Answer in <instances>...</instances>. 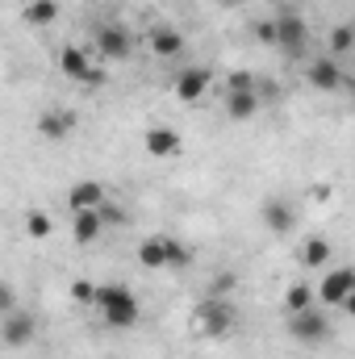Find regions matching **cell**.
I'll use <instances>...</instances> for the list:
<instances>
[{"instance_id":"f546056e","label":"cell","mask_w":355,"mask_h":359,"mask_svg":"<svg viewBox=\"0 0 355 359\" xmlns=\"http://www.w3.org/2000/svg\"><path fill=\"white\" fill-rule=\"evenodd\" d=\"M351 29H355V21H351Z\"/></svg>"},{"instance_id":"ffe728a7","label":"cell","mask_w":355,"mask_h":359,"mask_svg":"<svg viewBox=\"0 0 355 359\" xmlns=\"http://www.w3.org/2000/svg\"><path fill=\"white\" fill-rule=\"evenodd\" d=\"M25 21L29 25H55L59 21V0H29L25 4Z\"/></svg>"},{"instance_id":"603a6c76","label":"cell","mask_w":355,"mask_h":359,"mask_svg":"<svg viewBox=\"0 0 355 359\" xmlns=\"http://www.w3.org/2000/svg\"><path fill=\"white\" fill-rule=\"evenodd\" d=\"M51 230H55V222H51V213H42V209H34V213L25 217V234H29V238H51Z\"/></svg>"},{"instance_id":"44dd1931","label":"cell","mask_w":355,"mask_h":359,"mask_svg":"<svg viewBox=\"0 0 355 359\" xmlns=\"http://www.w3.org/2000/svg\"><path fill=\"white\" fill-rule=\"evenodd\" d=\"M284 309L288 313H301V309H314V288L305 284V280H297L288 292H284Z\"/></svg>"},{"instance_id":"d6986e66","label":"cell","mask_w":355,"mask_h":359,"mask_svg":"<svg viewBox=\"0 0 355 359\" xmlns=\"http://www.w3.org/2000/svg\"><path fill=\"white\" fill-rule=\"evenodd\" d=\"M330 255H335V247H330L326 238H305V247L297 251V259H301L305 268H326Z\"/></svg>"},{"instance_id":"ba28073f","label":"cell","mask_w":355,"mask_h":359,"mask_svg":"<svg viewBox=\"0 0 355 359\" xmlns=\"http://www.w3.org/2000/svg\"><path fill=\"white\" fill-rule=\"evenodd\" d=\"M105 184L100 180H76L67 188V209L72 213H84V209H105Z\"/></svg>"},{"instance_id":"277c9868","label":"cell","mask_w":355,"mask_h":359,"mask_svg":"<svg viewBox=\"0 0 355 359\" xmlns=\"http://www.w3.org/2000/svg\"><path fill=\"white\" fill-rule=\"evenodd\" d=\"M288 334L301 339V343H322L330 334V322L326 313L314 305V309H301V313H288Z\"/></svg>"},{"instance_id":"4fadbf2b","label":"cell","mask_w":355,"mask_h":359,"mask_svg":"<svg viewBox=\"0 0 355 359\" xmlns=\"http://www.w3.org/2000/svg\"><path fill=\"white\" fill-rule=\"evenodd\" d=\"M105 226H109V222H105V213H100V209H84V213H72V238H76L80 247L96 243Z\"/></svg>"},{"instance_id":"7402d4cb","label":"cell","mask_w":355,"mask_h":359,"mask_svg":"<svg viewBox=\"0 0 355 359\" xmlns=\"http://www.w3.org/2000/svg\"><path fill=\"white\" fill-rule=\"evenodd\" d=\"M326 46H330V59H335V55H351L355 50V29L351 25H335L330 38H326Z\"/></svg>"},{"instance_id":"cb8c5ba5","label":"cell","mask_w":355,"mask_h":359,"mask_svg":"<svg viewBox=\"0 0 355 359\" xmlns=\"http://www.w3.org/2000/svg\"><path fill=\"white\" fill-rule=\"evenodd\" d=\"M226 92H260V84H255V76H251V72H230Z\"/></svg>"},{"instance_id":"d4e9b609","label":"cell","mask_w":355,"mask_h":359,"mask_svg":"<svg viewBox=\"0 0 355 359\" xmlns=\"http://www.w3.org/2000/svg\"><path fill=\"white\" fill-rule=\"evenodd\" d=\"M255 34H260L264 42H272V46H280V25H276V21H260Z\"/></svg>"},{"instance_id":"f1b7e54d","label":"cell","mask_w":355,"mask_h":359,"mask_svg":"<svg viewBox=\"0 0 355 359\" xmlns=\"http://www.w3.org/2000/svg\"><path fill=\"white\" fill-rule=\"evenodd\" d=\"M343 313H347V318H355V292L347 297V301H343Z\"/></svg>"},{"instance_id":"7a4b0ae2","label":"cell","mask_w":355,"mask_h":359,"mask_svg":"<svg viewBox=\"0 0 355 359\" xmlns=\"http://www.w3.org/2000/svg\"><path fill=\"white\" fill-rule=\"evenodd\" d=\"M234 326V301H226V297H205L196 309H192V330L201 334V339H217V334H226Z\"/></svg>"},{"instance_id":"484cf974","label":"cell","mask_w":355,"mask_h":359,"mask_svg":"<svg viewBox=\"0 0 355 359\" xmlns=\"http://www.w3.org/2000/svg\"><path fill=\"white\" fill-rule=\"evenodd\" d=\"M72 297H76V301H96V284H88V280H76V284H72Z\"/></svg>"},{"instance_id":"5b68a950","label":"cell","mask_w":355,"mask_h":359,"mask_svg":"<svg viewBox=\"0 0 355 359\" xmlns=\"http://www.w3.org/2000/svg\"><path fill=\"white\" fill-rule=\"evenodd\" d=\"M355 292V268H330L322 276V284H318V301L322 305H339L343 309V301Z\"/></svg>"},{"instance_id":"8992f818","label":"cell","mask_w":355,"mask_h":359,"mask_svg":"<svg viewBox=\"0 0 355 359\" xmlns=\"http://www.w3.org/2000/svg\"><path fill=\"white\" fill-rule=\"evenodd\" d=\"M34 313H21V309H13V313H4L0 318V339H4V347H25V343H34Z\"/></svg>"},{"instance_id":"8fae6325","label":"cell","mask_w":355,"mask_h":359,"mask_svg":"<svg viewBox=\"0 0 355 359\" xmlns=\"http://www.w3.org/2000/svg\"><path fill=\"white\" fill-rule=\"evenodd\" d=\"M209 88V67H184L176 80H172V92H176L184 104H192V100H201Z\"/></svg>"},{"instance_id":"4316f807","label":"cell","mask_w":355,"mask_h":359,"mask_svg":"<svg viewBox=\"0 0 355 359\" xmlns=\"http://www.w3.org/2000/svg\"><path fill=\"white\" fill-rule=\"evenodd\" d=\"M230 288H239V280H234V276H230V271H222V276H217V280H213V297H226V292H230Z\"/></svg>"},{"instance_id":"52a82bcc","label":"cell","mask_w":355,"mask_h":359,"mask_svg":"<svg viewBox=\"0 0 355 359\" xmlns=\"http://www.w3.org/2000/svg\"><path fill=\"white\" fill-rule=\"evenodd\" d=\"M276 25H280V46H284L288 55H301V50H305V42H309V25H305L293 8H280Z\"/></svg>"},{"instance_id":"2e32d148","label":"cell","mask_w":355,"mask_h":359,"mask_svg":"<svg viewBox=\"0 0 355 359\" xmlns=\"http://www.w3.org/2000/svg\"><path fill=\"white\" fill-rule=\"evenodd\" d=\"M264 226L272 234H288V230L297 226L293 205H288V201H264Z\"/></svg>"},{"instance_id":"e0dca14e","label":"cell","mask_w":355,"mask_h":359,"mask_svg":"<svg viewBox=\"0 0 355 359\" xmlns=\"http://www.w3.org/2000/svg\"><path fill=\"white\" fill-rule=\"evenodd\" d=\"M260 92H226V113L234 117V121H251L255 113H260Z\"/></svg>"},{"instance_id":"7c38bea8","label":"cell","mask_w":355,"mask_h":359,"mask_svg":"<svg viewBox=\"0 0 355 359\" xmlns=\"http://www.w3.org/2000/svg\"><path fill=\"white\" fill-rule=\"evenodd\" d=\"M142 147H147V155H155V159H176L180 155V134L168 130V126H151V130L142 134Z\"/></svg>"},{"instance_id":"ac0fdd59","label":"cell","mask_w":355,"mask_h":359,"mask_svg":"<svg viewBox=\"0 0 355 359\" xmlns=\"http://www.w3.org/2000/svg\"><path fill=\"white\" fill-rule=\"evenodd\" d=\"M184 50V34L180 29H168V25H159L155 34H151V55H159V59H172Z\"/></svg>"},{"instance_id":"30bf717a","label":"cell","mask_w":355,"mask_h":359,"mask_svg":"<svg viewBox=\"0 0 355 359\" xmlns=\"http://www.w3.org/2000/svg\"><path fill=\"white\" fill-rule=\"evenodd\" d=\"M305 80H309V88H318V92H339L347 76H343V67L335 59H314L309 72H305Z\"/></svg>"},{"instance_id":"9a60e30c","label":"cell","mask_w":355,"mask_h":359,"mask_svg":"<svg viewBox=\"0 0 355 359\" xmlns=\"http://www.w3.org/2000/svg\"><path fill=\"white\" fill-rule=\"evenodd\" d=\"M59 67H63L67 80H80V84L92 76V63H88V50L84 46H63L59 50Z\"/></svg>"},{"instance_id":"9c48e42d","label":"cell","mask_w":355,"mask_h":359,"mask_svg":"<svg viewBox=\"0 0 355 359\" xmlns=\"http://www.w3.org/2000/svg\"><path fill=\"white\" fill-rule=\"evenodd\" d=\"M92 46L100 50V59H126L130 55V34L121 29V25H96V38H92Z\"/></svg>"},{"instance_id":"6da1fadb","label":"cell","mask_w":355,"mask_h":359,"mask_svg":"<svg viewBox=\"0 0 355 359\" xmlns=\"http://www.w3.org/2000/svg\"><path fill=\"white\" fill-rule=\"evenodd\" d=\"M96 313L113 326V330H130V326H138V318H142V305H138V297L126 288V284H96Z\"/></svg>"},{"instance_id":"83f0119b","label":"cell","mask_w":355,"mask_h":359,"mask_svg":"<svg viewBox=\"0 0 355 359\" xmlns=\"http://www.w3.org/2000/svg\"><path fill=\"white\" fill-rule=\"evenodd\" d=\"M100 213H105V222H109V226H117V222H126V213H121L117 205H105Z\"/></svg>"},{"instance_id":"5bb4252c","label":"cell","mask_w":355,"mask_h":359,"mask_svg":"<svg viewBox=\"0 0 355 359\" xmlns=\"http://www.w3.org/2000/svg\"><path fill=\"white\" fill-rule=\"evenodd\" d=\"M72 130H76V113H67V109H46L38 117V134L42 138H67Z\"/></svg>"},{"instance_id":"3957f363","label":"cell","mask_w":355,"mask_h":359,"mask_svg":"<svg viewBox=\"0 0 355 359\" xmlns=\"http://www.w3.org/2000/svg\"><path fill=\"white\" fill-rule=\"evenodd\" d=\"M192 255L180 247L176 238H168V234H151V238H142L138 243V264L147 271H159V268H184Z\"/></svg>"}]
</instances>
